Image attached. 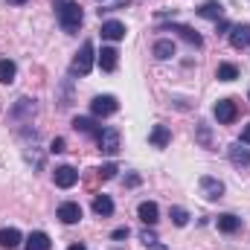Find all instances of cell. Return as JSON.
<instances>
[{
  "label": "cell",
  "instance_id": "6da1fadb",
  "mask_svg": "<svg viewBox=\"0 0 250 250\" xmlns=\"http://www.w3.org/2000/svg\"><path fill=\"white\" fill-rule=\"evenodd\" d=\"M56 15H59V23H62L64 32H79L82 26V6L76 0H56Z\"/></svg>",
  "mask_w": 250,
  "mask_h": 250
},
{
  "label": "cell",
  "instance_id": "7a4b0ae2",
  "mask_svg": "<svg viewBox=\"0 0 250 250\" xmlns=\"http://www.w3.org/2000/svg\"><path fill=\"white\" fill-rule=\"evenodd\" d=\"M93 70V44L84 41L82 50L76 53V59L70 62V76H87Z\"/></svg>",
  "mask_w": 250,
  "mask_h": 250
},
{
  "label": "cell",
  "instance_id": "3957f363",
  "mask_svg": "<svg viewBox=\"0 0 250 250\" xmlns=\"http://www.w3.org/2000/svg\"><path fill=\"white\" fill-rule=\"evenodd\" d=\"M96 143H99V151H102V154L114 157V154L120 151V131H117V128H99Z\"/></svg>",
  "mask_w": 250,
  "mask_h": 250
},
{
  "label": "cell",
  "instance_id": "277c9868",
  "mask_svg": "<svg viewBox=\"0 0 250 250\" xmlns=\"http://www.w3.org/2000/svg\"><path fill=\"white\" fill-rule=\"evenodd\" d=\"M90 111H93V117H111V114L120 111V102H117V96L102 93V96H96V99L90 102Z\"/></svg>",
  "mask_w": 250,
  "mask_h": 250
},
{
  "label": "cell",
  "instance_id": "5b68a950",
  "mask_svg": "<svg viewBox=\"0 0 250 250\" xmlns=\"http://www.w3.org/2000/svg\"><path fill=\"white\" fill-rule=\"evenodd\" d=\"M212 114H215V120H218L221 125H230V123H236L239 108H236V102H233V99H218V102H215V108H212Z\"/></svg>",
  "mask_w": 250,
  "mask_h": 250
},
{
  "label": "cell",
  "instance_id": "8992f818",
  "mask_svg": "<svg viewBox=\"0 0 250 250\" xmlns=\"http://www.w3.org/2000/svg\"><path fill=\"white\" fill-rule=\"evenodd\" d=\"M198 187H201V195H204L207 201H218V198L224 195V184H221L218 178H209V175H204V178L198 181Z\"/></svg>",
  "mask_w": 250,
  "mask_h": 250
},
{
  "label": "cell",
  "instance_id": "52a82bcc",
  "mask_svg": "<svg viewBox=\"0 0 250 250\" xmlns=\"http://www.w3.org/2000/svg\"><path fill=\"white\" fill-rule=\"evenodd\" d=\"M230 44L236 50H248L250 47V23H236L230 26Z\"/></svg>",
  "mask_w": 250,
  "mask_h": 250
},
{
  "label": "cell",
  "instance_id": "ba28073f",
  "mask_svg": "<svg viewBox=\"0 0 250 250\" xmlns=\"http://www.w3.org/2000/svg\"><path fill=\"white\" fill-rule=\"evenodd\" d=\"M53 181H56V187L70 189V187H76V181H79V172H76L73 166H56V172H53Z\"/></svg>",
  "mask_w": 250,
  "mask_h": 250
},
{
  "label": "cell",
  "instance_id": "9c48e42d",
  "mask_svg": "<svg viewBox=\"0 0 250 250\" xmlns=\"http://www.w3.org/2000/svg\"><path fill=\"white\" fill-rule=\"evenodd\" d=\"M227 154H230V163L236 169H250V151L245 148V143H233L227 148Z\"/></svg>",
  "mask_w": 250,
  "mask_h": 250
},
{
  "label": "cell",
  "instance_id": "30bf717a",
  "mask_svg": "<svg viewBox=\"0 0 250 250\" xmlns=\"http://www.w3.org/2000/svg\"><path fill=\"white\" fill-rule=\"evenodd\" d=\"M137 215H140V221H143L146 227H154V224L160 221V218H157V215H160V209H157V204H154V201H143V204L137 207Z\"/></svg>",
  "mask_w": 250,
  "mask_h": 250
},
{
  "label": "cell",
  "instance_id": "8fae6325",
  "mask_svg": "<svg viewBox=\"0 0 250 250\" xmlns=\"http://www.w3.org/2000/svg\"><path fill=\"white\" fill-rule=\"evenodd\" d=\"M169 32H178V35H181L187 44H192V47H204V38L198 35V29H192V26H187V23H172Z\"/></svg>",
  "mask_w": 250,
  "mask_h": 250
},
{
  "label": "cell",
  "instance_id": "7c38bea8",
  "mask_svg": "<svg viewBox=\"0 0 250 250\" xmlns=\"http://www.w3.org/2000/svg\"><path fill=\"white\" fill-rule=\"evenodd\" d=\"M59 218H62L64 224H79L82 221V207L76 201H64L62 207H59Z\"/></svg>",
  "mask_w": 250,
  "mask_h": 250
},
{
  "label": "cell",
  "instance_id": "4fadbf2b",
  "mask_svg": "<svg viewBox=\"0 0 250 250\" xmlns=\"http://www.w3.org/2000/svg\"><path fill=\"white\" fill-rule=\"evenodd\" d=\"M148 143H151L154 148H166V146L172 143V131H169V125H154L151 134H148Z\"/></svg>",
  "mask_w": 250,
  "mask_h": 250
},
{
  "label": "cell",
  "instance_id": "5bb4252c",
  "mask_svg": "<svg viewBox=\"0 0 250 250\" xmlns=\"http://www.w3.org/2000/svg\"><path fill=\"white\" fill-rule=\"evenodd\" d=\"M96 62H99V67H102L105 73H114L117 64H120V53H117L114 47H102V53L96 56Z\"/></svg>",
  "mask_w": 250,
  "mask_h": 250
},
{
  "label": "cell",
  "instance_id": "9a60e30c",
  "mask_svg": "<svg viewBox=\"0 0 250 250\" xmlns=\"http://www.w3.org/2000/svg\"><path fill=\"white\" fill-rule=\"evenodd\" d=\"M198 15L207 18V21H221V18H224V6H221L218 0H207V3L198 6Z\"/></svg>",
  "mask_w": 250,
  "mask_h": 250
},
{
  "label": "cell",
  "instance_id": "2e32d148",
  "mask_svg": "<svg viewBox=\"0 0 250 250\" xmlns=\"http://www.w3.org/2000/svg\"><path fill=\"white\" fill-rule=\"evenodd\" d=\"M32 114H35V99H29V96L18 99V102H15V108L9 111V117H12V120H23V117H32Z\"/></svg>",
  "mask_w": 250,
  "mask_h": 250
},
{
  "label": "cell",
  "instance_id": "e0dca14e",
  "mask_svg": "<svg viewBox=\"0 0 250 250\" xmlns=\"http://www.w3.org/2000/svg\"><path fill=\"white\" fill-rule=\"evenodd\" d=\"M102 38H105V41H123L125 38V23H120V21H105V23H102Z\"/></svg>",
  "mask_w": 250,
  "mask_h": 250
},
{
  "label": "cell",
  "instance_id": "ac0fdd59",
  "mask_svg": "<svg viewBox=\"0 0 250 250\" xmlns=\"http://www.w3.org/2000/svg\"><path fill=\"white\" fill-rule=\"evenodd\" d=\"M18 245H21V230H18V227H3V230H0V248L15 250Z\"/></svg>",
  "mask_w": 250,
  "mask_h": 250
},
{
  "label": "cell",
  "instance_id": "d6986e66",
  "mask_svg": "<svg viewBox=\"0 0 250 250\" xmlns=\"http://www.w3.org/2000/svg\"><path fill=\"white\" fill-rule=\"evenodd\" d=\"M50 248H53V242H50V236H47L44 230L29 233V239H26V250H50Z\"/></svg>",
  "mask_w": 250,
  "mask_h": 250
},
{
  "label": "cell",
  "instance_id": "ffe728a7",
  "mask_svg": "<svg viewBox=\"0 0 250 250\" xmlns=\"http://www.w3.org/2000/svg\"><path fill=\"white\" fill-rule=\"evenodd\" d=\"M215 224H218V230H221V233H236V230L242 227V218H236L233 212H224V215H218V218H215Z\"/></svg>",
  "mask_w": 250,
  "mask_h": 250
},
{
  "label": "cell",
  "instance_id": "44dd1931",
  "mask_svg": "<svg viewBox=\"0 0 250 250\" xmlns=\"http://www.w3.org/2000/svg\"><path fill=\"white\" fill-rule=\"evenodd\" d=\"M160 62H166V59H172L175 56V41H169V38H160V41H154V50H151Z\"/></svg>",
  "mask_w": 250,
  "mask_h": 250
},
{
  "label": "cell",
  "instance_id": "7402d4cb",
  "mask_svg": "<svg viewBox=\"0 0 250 250\" xmlns=\"http://www.w3.org/2000/svg\"><path fill=\"white\" fill-rule=\"evenodd\" d=\"M18 76V67L12 59H0V84H12Z\"/></svg>",
  "mask_w": 250,
  "mask_h": 250
},
{
  "label": "cell",
  "instance_id": "603a6c76",
  "mask_svg": "<svg viewBox=\"0 0 250 250\" xmlns=\"http://www.w3.org/2000/svg\"><path fill=\"white\" fill-rule=\"evenodd\" d=\"M93 212L96 215H114V201L108 195H96L93 198Z\"/></svg>",
  "mask_w": 250,
  "mask_h": 250
},
{
  "label": "cell",
  "instance_id": "cb8c5ba5",
  "mask_svg": "<svg viewBox=\"0 0 250 250\" xmlns=\"http://www.w3.org/2000/svg\"><path fill=\"white\" fill-rule=\"evenodd\" d=\"M215 76H218L221 82H233V79H239V67H236V64H230V62H224V64H218Z\"/></svg>",
  "mask_w": 250,
  "mask_h": 250
},
{
  "label": "cell",
  "instance_id": "d4e9b609",
  "mask_svg": "<svg viewBox=\"0 0 250 250\" xmlns=\"http://www.w3.org/2000/svg\"><path fill=\"white\" fill-rule=\"evenodd\" d=\"M73 128L82 131V134H99V128H96V123H93L90 117H76V120H73Z\"/></svg>",
  "mask_w": 250,
  "mask_h": 250
},
{
  "label": "cell",
  "instance_id": "484cf974",
  "mask_svg": "<svg viewBox=\"0 0 250 250\" xmlns=\"http://www.w3.org/2000/svg\"><path fill=\"white\" fill-rule=\"evenodd\" d=\"M195 140H198L204 148H209V146H212V137H209V125H207V123H198V125H195Z\"/></svg>",
  "mask_w": 250,
  "mask_h": 250
},
{
  "label": "cell",
  "instance_id": "4316f807",
  "mask_svg": "<svg viewBox=\"0 0 250 250\" xmlns=\"http://www.w3.org/2000/svg\"><path fill=\"white\" fill-rule=\"evenodd\" d=\"M169 218L175 221V227H187V221H189V212L184 209V207H172V209H169Z\"/></svg>",
  "mask_w": 250,
  "mask_h": 250
},
{
  "label": "cell",
  "instance_id": "83f0119b",
  "mask_svg": "<svg viewBox=\"0 0 250 250\" xmlns=\"http://www.w3.org/2000/svg\"><path fill=\"white\" fill-rule=\"evenodd\" d=\"M140 242H143L146 248H154V250H166V248H163V245H160V239H157V236H154L151 230H143V233H140Z\"/></svg>",
  "mask_w": 250,
  "mask_h": 250
},
{
  "label": "cell",
  "instance_id": "f1b7e54d",
  "mask_svg": "<svg viewBox=\"0 0 250 250\" xmlns=\"http://www.w3.org/2000/svg\"><path fill=\"white\" fill-rule=\"evenodd\" d=\"M114 175H117V166H114V163H105V166L99 169V178H102V181H111Z\"/></svg>",
  "mask_w": 250,
  "mask_h": 250
},
{
  "label": "cell",
  "instance_id": "f546056e",
  "mask_svg": "<svg viewBox=\"0 0 250 250\" xmlns=\"http://www.w3.org/2000/svg\"><path fill=\"white\" fill-rule=\"evenodd\" d=\"M50 151H56V154H59V151H64V137H56V140L50 143Z\"/></svg>",
  "mask_w": 250,
  "mask_h": 250
},
{
  "label": "cell",
  "instance_id": "4dcf8cb0",
  "mask_svg": "<svg viewBox=\"0 0 250 250\" xmlns=\"http://www.w3.org/2000/svg\"><path fill=\"white\" fill-rule=\"evenodd\" d=\"M111 236H114V239H128V227H117Z\"/></svg>",
  "mask_w": 250,
  "mask_h": 250
},
{
  "label": "cell",
  "instance_id": "1f68e13d",
  "mask_svg": "<svg viewBox=\"0 0 250 250\" xmlns=\"http://www.w3.org/2000/svg\"><path fill=\"white\" fill-rule=\"evenodd\" d=\"M239 143H245V146H250V123H248V128L242 131V140H239Z\"/></svg>",
  "mask_w": 250,
  "mask_h": 250
},
{
  "label": "cell",
  "instance_id": "d6a6232c",
  "mask_svg": "<svg viewBox=\"0 0 250 250\" xmlns=\"http://www.w3.org/2000/svg\"><path fill=\"white\" fill-rule=\"evenodd\" d=\"M125 184H128V187H137V184H140V178H137V175H128V181H125Z\"/></svg>",
  "mask_w": 250,
  "mask_h": 250
},
{
  "label": "cell",
  "instance_id": "836d02e7",
  "mask_svg": "<svg viewBox=\"0 0 250 250\" xmlns=\"http://www.w3.org/2000/svg\"><path fill=\"white\" fill-rule=\"evenodd\" d=\"M67 250H87V248H84V245H70Z\"/></svg>",
  "mask_w": 250,
  "mask_h": 250
},
{
  "label": "cell",
  "instance_id": "e575fe53",
  "mask_svg": "<svg viewBox=\"0 0 250 250\" xmlns=\"http://www.w3.org/2000/svg\"><path fill=\"white\" fill-rule=\"evenodd\" d=\"M9 3H12V6H23L26 0H9Z\"/></svg>",
  "mask_w": 250,
  "mask_h": 250
}]
</instances>
